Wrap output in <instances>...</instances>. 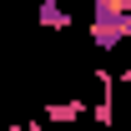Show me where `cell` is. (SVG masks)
<instances>
[{
	"instance_id": "6da1fadb",
	"label": "cell",
	"mask_w": 131,
	"mask_h": 131,
	"mask_svg": "<svg viewBox=\"0 0 131 131\" xmlns=\"http://www.w3.org/2000/svg\"><path fill=\"white\" fill-rule=\"evenodd\" d=\"M86 35L96 50H116L121 40H131V0H96Z\"/></svg>"
},
{
	"instance_id": "7a4b0ae2",
	"label": "cell",
	"mask_w": 131,
	"mask_h": 131,
	"mask_svg": "<svg viewBox=\"0 0 131 131\" xmlns=\"http://www.w3.org/2000/svg\"><path fill=\"white\" fill-rule=\"evenodd\" d=\"M91 111L81 96H71V101H50V106H40V121L46 126H71V121H81V116Z\"/></svg>"
},
{
	"instance_id": "3957f363",
	"label": "cell",
	"mask_w": 131,
	"mask_h": 131,
	"mask_svg": "<svg viewBox=\"0 0 131 131\" xmlns=\"http://www.w3.org/2000/svg\"><path fill=\"white\" fill-rule=\"evenodd\" d=\"M40 25H50V30H71L76 20L61 10V0H40Z\"/></svg>"
},
{
	"instance_id": "277c9868",
	"label": "cell",
	"mask_w": 131,
	"mask_h": 131,
	"mask_svg": "<svg viewBox=\"0 0 131 131\" xmlns=\"http://www.w3.org/2000/svg\"><path fill=\"white\" fill-rule=\"evenodd\" d=\"M10 131H50L46 121H25V126H10Z\"/></svg>"
},
{
	"instance_id": "5b68a950",
	"label": "cell",
	"mask_w": 131,
	"mask_h": 131,
	"mask_svg": "<svg viewBox=\"0 0 131 131\" xmlns=\"http://www.w3.org/2000/svg\"><path fill=\"white\" fill-rule=\"evenodd\" d=\"M116 81H121V86H126V91H131V66H126V71H121V76H116Z\"/></svg>"
}]
</instances>
